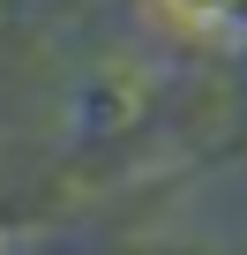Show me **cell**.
I'll list each match as a JSON object with an SVG mask.
<instances>
[{
	"label": "cell",
	"instance_id": "6da1fadb",
	"mask_svg": "<svg viewBox=\"0 0 247 255\" xmlns=\"http://www.w3.org/2000/svg\"><path fill=\"white\" fill-rule=\"evenodd\" d=\"M165 8L195 30H247V0H165Z\"/></svg>",
	"mask_w": 247,
	"mask_h": 255
}]
</instances>
